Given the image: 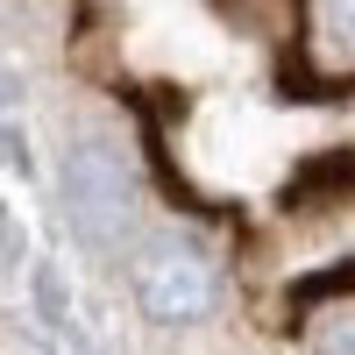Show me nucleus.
I'll list each match as a JSON object with an SVG mask.
<instances>
[{
    "instance_id": "obj_1",
    "label": "nucleus",
    "mask_w": 355,
    "mask_h": 355,
    "mask_svg": "<svg viewBox=\"0 0 355 355\" xmlns=\"http://www.w3.org/2000/svg\"><path fill=\"white\" fill-rule=\"evenodd\" d=\"M135 299H142V313H150V320H164V327H192V320L214 313L220 277H214V263H206L199 249L157 242L150 256L135 263Z\"/></svg>"
},
{
    "instance_id": "obj_2",
    "label": "nucleus",
    "mask_w": 355,
    "mask_h": 355,
    "mask_svg": "<svg viewBox=\"0 0 355 355\" xmlns=\"http://www.w3.org/2000/svg\"><path fill=\"white\" fill-rule=\"evenodd\" d=\"M64 199H71V220L93 234V242H107V234L128 220V171H121V157L100 150V142H78L64 157Z\"/></svg>"
},
{
    "instance_id": "obj_3",
    "label": "nucleus",
    "mask_w": 355,
    "mask_h": 355,
    "mask_svg": "<svg viewBox=\"0 0 355 355\" xmlns=\"http://www.w3.org/2000/svg\"><path fill=\"white\" fill-rule=\"evenodd\" d=\"M327 28H334V43L355 57V0H327Z\"/></svg>"
}]
</instances>
